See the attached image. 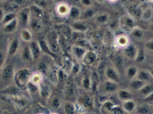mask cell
<instances>
[{
	"label": "cell",
	"mask_w": 153,
	"mask_h": 114,
	"mask_svg": "<svg viewBox=\"0 0 153 114\" xmlns=\"http://www.w3.org/2000/svg\"><path fill=\"white\" fill-rule=\"evenodd\" d=\"M15 65L13 62H8L0 69V90H5L6 88L14 84L15 76Z\"/></svg>",
	"instance_id": "cell-1"
},
{
	"label": "cell",
	"mask_w": 153,
	"mask_h": 114,
	"mask_svg": "<svg viewBox=\"0 0 153 114\" xmlns=\"http://www.w3.org/2000/svg\"><path fill=\"white\" fill-rule=\"evenodd\" d=\"M31 73V70L27 67H22L16 70L15 76H14V84L17 86L19 89H25L27 83L30 82Z\"/></svg>",
	"instance_id": "cell-2"
},
{
	"label": "cell",
	"mask_w": 153,
	"mask_h": 114,
	"mask_svg": "<svg viewBox=\"0 0 153 114\" xmlns=\"http://www.w3.org/2000/svg\"><path fill=\"white\" fill-rule=\"evenodd\" d=\"M137 26V22L130 14H125L118 19V27L123 33H130Z\"/></svg>",
	"instance_id": "cell-3"
},
{
	"label": "cell",
	"mask_w": 153,
	"mask_h": 114,
	"mask_svg": "<svg viewBox=\"0 0 153 114\" xmlns=\"http://www.w3.org/2000/svg\"><path fill=\"white\" fill-rule=\"evenodd\" d=\"M119 89V83H115L113 81H110V80H104L101 84H100V94L102 95L110 96L112 94H115Z\"/></svg>",
	"instance_id": "cell-4"
},
{
	"label": "cell",
	"mask_w": 153,
	"mask_h": 114,
	"mask_svg": "<svg viewBox=\"0 0 153 114\" xmlns=\"http://www.w3.org/2000/svg\"><path fill=\"white\" fill-rule=\"evenodd\" d=\"M21 48V40L19 37H13L7 41V55L8 58H13Z\"/></svg>",
	"instance_id": "cell-5"
},
{
	"label": "cell",
	"mask_w": 153,
	"mask_h": 114,
	"mask_svg": "<svg viewBox=\"0 0 153 114\" xmlns=\"http://www.w3.org/2000/svg\"><path fill=\"white\" fill-rule=\"evenodd\" d=\"M30 9L29 8H22L19 9L16 14V19L19 21V25L21 29L29 27V22H30Z\"/></svg>",
	"instance_id": "cell-6"
},
{
	"label": "cell",
	"mask_w": 153,
	"mask_h": 114,
	"mask_svg": "<svg viewBox=\"0 0 153 114\" xmlns=\"http://www.w3.org/2000/svg\"><path fill=\"white\" fill-rule=\"evenodd\" d=\"M104 76L106 80H110V81H113L115 83H120L121 81V78H120V74L117 70L114 65H108L105 66V70H104Z\"/></svg>",
	"instance_id": "cell-7"
},
{
	"label": "cell",
	"mask_w": 153,
	"mask_h": 114,
	"mask_svg": "<svg viewBox=\"0 0 153 114\" xmlns=\"http://www.w3.org/2000/svg\"><path fill=\"white\" fill-rule=\"evenodd\" d=\"M131 44L130 41V37L126 34V33H121V34H118L113 40V44L117 49H125L126 47H128L129 44Z\"/></svg>",
	"instance_id": "cell-8"
},
{
	"label": "cell",
	"mask_w": 153,
	"mask_h": 114,
	"mask_svg": "<svg viewBox=\"0 0 153 114\" xmlns=\"http://www.w3.org/2000/svg\"><path fill=\"white\" fill-rule=\"evenodd\" d=\"M140 54V48L135 44H130L125 49H122V55L129 61H136Z\"/></svg>",
	"instance_id": "cell-9"
},
{
	"label": "cell",
	"mask_w": 153,
	"mask_h": 114,
	"mask_svg": "<svg viewBox=\"0 0 153 114\" xmlns=\"http://www.w3.org/2000/svg\"><path fill=\"white\" fill-rule=\"evenodd\" d=\"M71 10V5L65 2V1H59L55 5V13L57 16L65 19V17H69V14Z\"/></svg>",
	"instance_id": "cell-10"
},
{
	"label": "cell",
	"mask_w": 153,
	"mask_h": 114,
	"mask_svg": "<svg viewBox=\"0 0 153 114\" xmlns=\"http://www.w3.org/2000/svg\"><path fill=\"white\" fill-rule=\"evenodd\" d=\"M87 50H88L87 48H85L82 46H79V44H76L71 47V55L73 56L76 62H80L81 63V61H82V58L86 55Z\"/></svg>",
	"instance_id": "cell-11"
},
{
	"label": "cell",
	"mask_w": 153,
	"mask_h": 114,
	"mask_svg": "<svg viewBox=\"0 0 153 114\" xmlns=\"http://www.w3.org/2000/svg\"><path fill=\"white\" fill-rule=\"evenodd\" d=\"M19 59L25 64H30L33 62V57H32V54L30 51V48H29V44H23L22 47L19 48Z\"/></svg>",
	"instance_id": "cell-12"
},
{
	"label": "cell",
	"mask_w": 153,
	"mask_h": 114,
	"mask_svg": "<svg viewBox=\"0 0 153 114\" xmlns=\"http://www.w3.org/2000/svg\"><path fill=\"white\" fill-rule=\"evenodd\" d=\"M29 48H30V51L32 54V57H33V61H38L41 58V55H42V50H41V47H40V44H39L38 40H33L29 44Z\"/></svg>",
	"instance_id": "cell-13"
},
{
	"label": "cell",
	"mask_w": 153,
	"mask_h": 114,
	"mask_svg": "<svg viewBox=\"0 0 153 114\" xmlns=\"http://www.w3.org/2000/svg\"><path fill=\"white\" fill-rule=\"evenodd\" d=\"M19 40L22 44H29L31 41H33V32L29 29V27H25V29H21V32H19Z\"/></svg>",
	"instance_id": "cell-14"
},
{
	"label": "cell",
	"mask_w": 153,
	"mask_h": 114,
	"mask_svg": "<svg viewBox=\"0 0 153 114\" xmlns=\"http://www.w3.org/2000/svg\"><path fill=\"white\" fill-rule=\"evenodd\" d=\"M136 107H137V103L133 98L131 99H128V101H121V108L125 113L134 114L135 111H136Z\"/></svg>",
	"instance_id": "cell-15"
},
{
	"label": "cell",
	"mask_w": 153,
	"mask_h": 114,
	"mask_svg": "<svg viewBox=\"0 0 153 114\" xmlns=\"http://www.w3.org/2000/svg\"><path fill=\"white\" fill-rule=\"evenodd\" d=\"M51 94H53V91H51V86H49L48 83L44 82L41 86H40V90H39V97H40L42 101H48V99L51 98Z\"/></svg>",
	"instance_id": "cell-16"
},
{
	"label": "cell",
	"mask_w": 153,
	"mask_h": 114,
	"mask_svg": "<svg viewBox=\"0 0 153 114\" xmlns=\"http://www.w3.org/2000/svg\"><path fill=\"white\" fill-rule=\"evenodd\" d=\"M19 27V21H17V19H15L12 22H9V23H7V24L1 26V31H2V33H5V34H12L14 32H16V30Z\"/></svg>",
	"instance_id": "cell-17"
},
{
	"label": "cell",
	"mask_w": 153,
	"mask_h": 114,
	"mask_svg": "<svg viewBox=\"0 0 153 114\" xmlns=\"http://www.w3.org/2000/svg\"><path fill=\"white\" fill-rule=\"evenodd\" d=\"M44 80H45V76H44V73H42V72H40V71H34V72H32L31 73V76H30V82H31L32 84L40 87L42 83L45 82Z\"/></svg>",
	"instance_id": "cell-18"
},
{
	"label": "cell",
	"mask_w": 153,
	"mask_h": 114,
	"mask_svg": "<svg viewBox=\"0 0 153 114\" xmlns=\"http://www.w3.org/2000/svg\"><path fill=\"white\" fill-rule=\"evenodd\" d=\"M110 14L106 12H100V13H96L94 16V22H95L97 25H104V24H108V21H110Z\"/></svg>",
	"instance_id": "cell-19"
},
{
	"label": "cell",
	"mask_w": 153,
	"mask_h": 114,
	"mask_svg": "<svg viewBox=\"0 0 153 114\" xmlns=\"http://www.w3.org/2000/svg\"><path fill=\"white\" fill-rule=\"evenodd\" d=\"M96 59H97V54H96L95 51L88 49L87 53H86V55H85V57L82 58L81 63H82L83 65H86V66H91V65L95 64Z\"/></svg>",
	"instance_id": "cell-20"
},
{
	"label": "cell",
	"mask_w": 153,
	"mask_h": 114,
	"mask_svg": "<svg viewBox=\"0 0 153 114\" xmlns=\"http://www.w3.org/2000/svg\"><path fill=\"white\" fill-rule=\"evenodd\" d=\"M70 29L72 30V32H81V33H85V32L88 30L86 23L83 21H81V19L73 21L72 24L70 25Z\"/></svg>",
	"instance_id": "cell-21"
},
{
	"label": "cell",
	"mask_w": 153,
	"mask_h": 114,
	"mask_svg": "<svg viewBox=\"0 0 153 114\" xmlns=\"http://www.w3.org/2000/svg\"><path fill=\"white\" fill-rule=\"evenodd\" d=\"M115 95H117V98L119 99L120 101H128V99H131L133 98V91L131 90H129V89H118V91L115 93Z\"/></svg>",
	"instance_id": "cell-22"
},
{
	"label": "cell",
	"mask_w": 153,
	"mask_h": 114,
	"mask_svg": "<svg viewBox=\"0 0 153 114\" xmlns=\"http://www.w3.org/2000/svg\"><path fill=\"white\" fill-rule=\"evenodd\" d=\"M10 99L13 101L14 104L19 108H24L27 106V104H29V99L26 98L25 96L23 95H17V96H12L10 97Z\"/></svg>",
	"instance_id": "cell-23"
},
{
	"label": "cell",
	"mask_w": 153,
	"mask_h": 114,
	"mask_svg": "<svg viewBox=\"0 0 153 114\" xmlns=\"http://www.w3.org/2000/svg\"><path fill=\"white\" fill-rule=\"evenodd\" d=\"M8 55H7V44L0 40V69L7 63Z\"/></svg>",
	"instance_id": "cell-24"
},
{
	"label": "cell",
	"mask_w": 153,
	"mask_h": 114,
	"mask_svg": "<svg viewBox=\"0 0 153 114\" xmlns=\"http://www.w3.org/2000/svg\"><path fill=\"white\" fill-rule=\"evenodd\" d=\"M138 70L140 69L136 65H128V66H126V69H125V76H126V79H128L129 81L135 79L137 76Z\"/></svg>",
	"instance_id": "cell-25"
},
{
	"label": "cell",
	"mask_w": 153,
	"mask_h": 114,
	"mask_svg": "<svg viewBox=\"0 0 153 114\" xmlns=\"http://www.w3.org/2000/svg\"><path fill=\"white\" fill-rule=\"evenodd\" d=\"M140 17V19H142L143 22H145V23H147V22H152V19H153L152 7L150 6V5H149L147 7H145V8L142 10Z\"/></svg>",
	"instance_id": "cell-26"
},
{
	"label": "cell",
	"mask_w": 153,
	"mask_h": 114,
	"mask_svg": "<svg viewBox=\"0 0 153 114\" xmlns=\"http://www.w3.org/2000/svg\"><path fill=\"white\" fill-rule=\"evenodd\" d=\"M62 107H63V111L65 114H78L76 103H72L70 101H63Z\"/></svg>",
	"instance_id": "cell-27"
},
{
	"label": "cell",
	"mask_w": 153,
	"mask_h": 114,
	"mask_svg": "<svg viewBox=\"0 0 153 114\" xmlns=\"http://www.w3.org/2000/svg\"><path fill=\"white\" fill-rule=\"evenodd\" d=\"M29 29L32 32H39L42 29V24H41V19H36V17H30V22H29Z\"/></svg>",
	"instance_id": "cell-28"
},
{
	"label": "cell",
	"mask_w": 153,
	"mask_h": 114,
	"mask_svg": "<svg viewBox=\"0 0 153 114\" xmlns=\"http://www.w3.org/2000/svg\"><path fill=\"white\" fill-rule=\"evenodd\" d=\"M144 84H145L144 81H142V80H140V79L135 78V79H133V80L129 81V90H131L133 93H134V91L138 93L140 89L144 87Z\"/></svg>",
	"instance_id": "cell-29"
},
{
	"label": "cell",
	"mask_w": 153,
	"mask_h": 114,
	"mask_svg": "<svg viewBox=\"0 0 153 114\" xmlns=\"http://www.w3.org/2000/svg\"><path fill=\"white\" fill-rule=\"evenodd\" d=\"M29 9H30V15H31L32 17H36V19H41L42 14H44V9H42L41 7L37 6V5H34V4H32L31 6L29 7Z\"/></svg>",
	"instance_id": "cell-30"
},
{
	"label": "cell",
	"mask_w": 153,
	"mask_h": 114,
	"mask_svg": "<svg viewBox=\"0 0 153 114\" xmlns=\"http://www.w3.org/2000/svg\"><path fill=\"white\" fill-rule=\"evenodd\" d=\"M74 64V61L71 59L70 57H64L63 58V63H62V69L65 74H69L70 76V72L72 70V66Z\"/></svg>",
	"instance_id": "cell-31"
},
{
	"label": "cell",
	"mask_w": 153,
	"mask_h": 114,
	"mask_svg": "<svg viewBox=\"0 0 153 114\" xmlns=\"http://www.w3.org/2000/svg\"><path fill=\"white\" fill-rule=\"evenodd\" d=\"M81 86L85 91H89L93 86V78L90 74H85L82 76V80H81Z\"/></svg>",
	"instance_id": "cell-32"
},
{
	"label": "cell",
	"mask_w": 153,
	"mask_h": 114,
	"mask_svg": "<svg viewBox=\"0 0 153 114\" xmlns=\"http://www.w3.org/2000/svg\"><path fill=\"white\" fill-rule=\"evenodd\" d=\"M136 78L142 80V81H144L145 83H149L151 80H153L151 74H150V72H149V70H144V69L138 70V73H137V76H136Z\"/></svg>",
	"instance_id": "cell-33"
},
{
	"label": "cell",
	"mask_w": 153,
	"mask_h": 114,
	"mask_svg": "<svg viewBox=\"0 0 153 114\" xmlns=\"http://www.w3.org/2000/svg\"><path fill=\"white\" fill-rule=\"evenodd\" d=\"M48 106H51L53 110H57L62 106V101L59 99V97L58 96H55V95H51V98L48 99Z\"/></svg>",
	"instance_id": "cell-34"
},
{
	"label": "cell",
	"mask_w": 153,
	"mask_h": 114,
	"mask_svg": "<svg viewBox=\"0 0 153 114\" xmlns=\"http://www.w3.org/2000/svg\"><path fill=\"white\" fill-rule=\"evenodd\" d=\"M129 34H130V38L135 39L137 41H140V40L144 39V30L142 27H138V26H136Z\"/></svg>",
	"instance_id": "cell-35"
},
{
	"label": "cell",
	"mask_w": 153,
	"mask_h": 114,
	"mask_svg": "<svg viewBox=\"0 0 153 114\" xmlns=\"http://www.w3.org/2000/svg\"><path fill=\"white\" fill-rule=\"evenodd\" d=\"M81 12H82V10H81L79 7L71 6V10H70V14H69V19H72V22H73V21L80 19V17H81Z\"/></svg>",
	"instance_id": "cell-36"
},
{
	"label": "cell",
	"mask_w": 153,
	"mask_h": 114,
	"mask_svg": "<svg viewBox=\"0 0 153 114\" xmlns=\"http://www.w3.org/2000/svg\"><path fill=\"white\" fill-rule=\"evenodd\" d=\"M96 12L93 9V7L91 8H86L85 10L81 12V17L80 19L81 21H85V19H94V16H95Z\"/></svg>",
	"instance_id": "cell-37"
},
{
	"label": "cell",
	"mask_w": 153,
	"mask_h": 114,
	"mask_svg": "<svg viewBox=\"0 0 153 114\" xmlns=\"http://www.w3.org/2000/svg\"><path fill=\"white\" fill-rule=\"evenodd\" d=\"M152 91H153V84L149 82V83H145L144 87L140 89L138 93H140V95L144 98V97H146L147 95H150Z\"/></svg>",
	"instance_id": "cell-38"
},
{
	"label": "cell",
	"mask_w": 153,
	"mask_h": 114,
	"mask_svg": "<svg viewBox=\"0 0 153 114\" xmlns=\"http://www.w3.org/2000/svg\"><path fill=\"white\" fill-rule=\"evenodd\" d=\"M16 12H7L5 13V16H4V19H2V23H1V26L7 24V23H9V22H12L13 19H16Z\"/></svg>",
	"instance_id": "cell-39"
},
{
	"label": "cell",
	"mask_w": 153,
	"mask_h": 114,
	"mask_svg": "<svg viewBox=\"0 0 153 114\" xmlns=\"http://www.w3.org/2000/svg\"><path fill=\"white\" fill-rule=\"evenodd\" d=\"M112 110H113V103H111L110 101H106L102 103V106H101V111H102V113L104 114H108L112 112Z\"/></svg>",
	"instance_id": "cell-40"
},
{
	"label": "cell",
	"mask_w": 153,
	"mask_h": 114,
	"mask_svg": "<svg viewBox=\"0 0 153 114\" xmlns=\"http://www.w3.org/2000/svg\"><path fill=\"white\" fill-rule=\"evenodd\" d=\"M134 114H150V106H149V104L144 103V104H142L140 106L137 105L136 111H135Z\"/></svg>",
	"instance_id": "cell-41"
},
{
	"label": "cell",
	"mask_w": 153,
	"mask_h": 114,
	"mask_svg": "<svg viewBox=\"0 0 153 114\" xmlns=\"http://www.w3.org/2000/svg\"><path fill=\"white\" fill-rule=\"evenodd\" d=\"M25 89L27 90V93H29L31 96H36V95L39 96V90H40V87H38V86H34V84H32L31 82H29Z\"/></svg>",
	"instance_id": "cell-42"
},
{
	"label": "cell",
	"mask_w": 153,
	"mask_h": 114,
	"mask_svg": "<svg viewBox=\"0 0 153 114\" xmlns=\"http://www.w3.org/2000/svg\"><path fill=\"white\" fill-rule=\"evenodd\" d=\"M81 71V66H80V62H76L74 61V64L72 66V70L70 72V76H78Z\"/></svg>",
	"instance_id": "cell-43"
},
{
	"label": "cell",
	"mask_w": 153,
	"mask_h": 114,
	"mask_svg": "<svg viewBox=\"0 0 153 114\" xmlns=\"http://www.w3.org/2000/svg\"><path fill=\"white\" fill-rule=\"evenodd\" d=\"M144 49L146 51L153 53V39H147L146 41H144Z\"/></svg>",
	"instance_id": "cell-44"
},
{
	"label": "cell",
	"mask_w": 153,
	"mask_h": 114,
	"mask_svg": "<svg viewBox=\"0 0 153 114\" xmlns=\"http://www.w3.org/2000/svg\"><path fill=\"white\" fill-rule=\"evenodd\" d=\"M80 5L86 9V8H91L94 5V0H79Z\"/></svg>",
	"instance_id": "cell-45"
},
{
	"label": "cell",
	"mask_w": 153,
	"mask_h": 114,
	"mask_svg": "<svg viewBox=\"0 0 153 114\" xmlns=\"http://www.w3.org/2000/svg\"><path fill=\"white\" fill-rule=\"evenodd\" d=\"M33 4H34V5H37V6H39V7H41L42 9H44V8L46 7V5H47V4H46V0H34V1H33Z\"/></svg>",
	"instance_id": "cell-46"
},
{
	"label": "cell",
	"mask_w": 153,
	"mask_h": 114,
	"mask_svg": "<svg viewBox=\"0 0 153 114\" xmlns=\"http://www.w3.org/2000/svg\"><path fill=\"white\" fill-rule=\"evenodd\" d=\"M143 99H144V101H145L146 104H149V105H150V104H153V91L150 95H147L146 97H144Z\"/></svg>",
	"instance_id": "cell-47"
},
{
	"label": "cell",
	"mask_w": 153,
	"mask_h": 114,
	"mask_svg": "<svg viewBox=\"0 0 153 114\" xmlns=\"http://www.w3.org/2000/svg\"><path fill=\"white\" fill-rule=\"evenodd\" d=\"M13 2L16 6H22V5L25 2V0H13Z\"/></svg>",
	"instance_id": "cell-48"
},
{
	"label": "cell",
	"mask_w": 153,
	"mask_h": 114,
	"mask_svg": "<svg viewBox=\"0 0 153 114\" xmlns=\"http://www.w3.org/2000/svg\"><path fill=\"white\" fill-rule=\"evenodd\" d=\"M4 16H5V10H4V8H0V25H1V23H2Z\"/></svg>",
	"instance_id": "cell-49"
},
{
	"label": "cell",
	"mask_w": 153,
	"mask_h": 114,
	"mask_svg": "<svg viewBox=\"0 0 153 114\" xmlns=\"http://www.w3.org/2000/svg\"><path fill=\"white\" fill-rule=\"evenodd\" d=\"M143 2L147 5H153V0H143Z\"/></svg>",
	"instance_id": "cell-50"
},
{
	"label": "cell",
	"mask_w": 153,
	"mask_h": 114,
	"mask_svg": "<svg viewBox=\"0 0 153 114\" xmlns=\"http://www.w3.org/2000/svg\"><path fill=\"white\" fill-rule=\"evenodd\" d=\"M149 72H150V74H151V76H152V79H153V66H151V67H150Z\"/></svg>",
	"instance_id": "cell-51"
},
{
	"label": "cell",
	"mask_w": 153,
	"mask_h": 114,
	"mask_svg": "<svg viewBox=\"0 0 153 114\" xmlns=\"http://www.w3.org/2000/svg\"><path fill=\"white\" fill-rule=\"evenodd\" d=\"M108 2H110V4H115V2H118L119 0H106Z\"/></svg>",
	"instance_id": "cell-52"
},
{
	"label": "cell",
	"mask_w": 153,
	"mask_h": 114,
	"mask_svg": "<svg viewBox=\"0 0 153 114\" xmlns=\"http://www.w3.org/2000/svg\"><path fill=\"white\" fill-rule=\"evenodd\" d=\"M96 2H98V4H104L106 0H95Z\"/></svg>",
	"instance_id": "cell-53"
},
{
	"label": "cell",
	"mask_w": 153,
	"mask_h": 114,
	"mask_svg": "<svg viewBox=\"0 0 153 114\" xmlns=\"http://www.w3.org/2000/svg\"><path fill=\"white\" fill-rule=\"evenodd\" d=\"M49 114H59V113H57V112H55V111H53V112H51Z\"/></svg>",
	"instance_id": "cell-54"
},
{
	"label": "cell",
	"mask_w": 153,
	"mask_h": 114,
	"mask_svg": "<svg viewBox=\"0 0 153 114\" xmlns=\"http://www.w3.org/2000/svg\"><path fill=\"white\" fill-rule=\"evenodd\" d=\"M150 6H151V7H152V10H153V5H150Z\"/></svg>",
	"instance_id": "cell-55"
},
{
	"label": "cell",
	"mask_w": 153,
	"mask_h": 114,
	"mask_svg": "<svg viewBox=\"0 0 153 114\" xmlns=\"http://www.w3.org/2000/svg\"><path fill=\"white\" fill-rule=\"evenodd\" d=\"M1 112H2V111H1V108H0V114H1Z\"/></svg>",
	"instance_id": "cell-56"
},
{
	"label": "cell",
	"mask_w": 153,
	"mask_h": 114,
	"mask_svg": "<svg viewBox=\"0 0 153 114\" xmlns=\"http://www.w3.org/2000/svg\"><path fill=\"white\" fill-rule=\"evenodd\" d=\"M37 114H45V113H37Z\"/></svg>",
	"instance_id": "cell-57"
},
{
	"label": "cell",
	"mask_w": 153,
	"mask_h": 114,
	"mask_svg": "<svg viewBox=\"0 0 153 114\" xmlns=\"http://www.w3.org/2000/svg\"><path fill=\"white\" fill-rule=\"evenodd\" d=\"M1 1H4V0H0V2H1Z\"/></svg>",
	"instance_id": "cell-58"
},
{
	"label": "cell",
	"mask_w": 153,
	"mask_h": 114,
	"mask_svg": "<svg viewBox=\"0 0 153 114\" xmlns=\"http://www.w3.org/2000/svg\"><path fill=\"white\" fill-rule=\"evenodd\" d=\"M80 114H85V113H80Z\"/></svg>",
	"instance_id": "cell-59"
},
{
	"label": "cell",
	"mask_w": 153,
	"mask_h": 114,
	"mask_svg": "<svg viewBox=\"0 0 153 114\" xmlns=\"http://www.w3.org/2000/svg\"><path fill=\"white\" fill-rule=\"evenodd\" d=\"M10 1H13V0H10Z\"/></svg>",
	"instance_id": "cell-60"
}]
</instances>
